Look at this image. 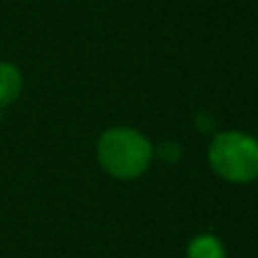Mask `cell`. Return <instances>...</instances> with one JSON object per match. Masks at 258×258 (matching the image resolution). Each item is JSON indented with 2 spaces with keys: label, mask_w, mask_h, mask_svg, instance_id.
Masks as SVG:
<instances>
[{
  "label": "cell",
  "mask_w": 258,
  "mask_h": 258,
  "mask_svg": "<svg viewBox=\"0 0 258 258\" xmlns=\"http://www.w3.org/2000/svg\"><path fill=\"white\" fill-rule=\"evenodd\" d=\"M153 149L151 143L137 131L127 127L109 129L99 141V161L115 177L131 179L141 175L149 161Z\"/></svg>",
  "instance_id": "obj_1"
},
{
  "label": "cell",
  "mask_w": 258,
  "mask_h": 258,
  "mask_svg": "<svg viewBox=\"0 0 258 258\" xmlns=\"http://www.w3.org/2000/svg\"><path fill=\"white\" fill-rule=\"evenodd\" d=\"M212 167L228 181H252L258 177V141L246 133H220L210 147Z\"/></svg>",
  "instance_id": "obj_2"
},
{
  "label": "cell",
  "mask_w": 258,
  "mask_h": 258,
  "mask_svg": "<svg viewBox=\"0 0 258 258\" xmlns=\"http://www.w3.org/2000/svg\"><path fill=\"white\" fill-rule=\"evenodd\" d=\"M22 87V77L16 67L8 62H0V107L12 103Z\"/></svg>",
  "instance_id": "obj_3"
},
{
  "label": "cell",
  "mask_w": 258,
  "mask_h": 258,
  "mask_svg": "<svg viewBox=\"0 0 258 258\" xmlns=\"http://www.w3.org/2000/svg\"><path fill=\"white\" fill-rule=\"evenodd\" d=\"M189 258H224V248L214 236H198L189 244Z\"/></svg>",
  "instance_id": "obj_4"
}]
</instances>
